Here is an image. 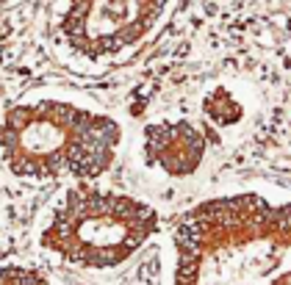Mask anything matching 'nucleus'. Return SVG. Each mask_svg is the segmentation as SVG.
Segmentation results:
<instances>
[{"label": "nucleus", "instance_id": "1", "mask_svg": "<svg viewBox=\"0 0 291 285\" xmlns=\"http://www.w3.org/2000/svg\"><path fill=\"white\" fill-rule=\"evenodd\" d=\"M169 247L172 285H291V199H200L175 219Z\"/></svg>", "mask_w": 291, "mask_h": 285}, {"label": "nucleus", "instance_id": "2", "mask_svg": "<svg viewBox=\"0 0 291 285\" xmlns=\"http://www.w3.org/2000/svg\"><path fill=\"white\" fill-rule=\"evenodd\" d=\"M122 125L72 97L39 94L0 116V164L25 183H100L122 150Z\"/></svg>", "mask_w": 291, "mask_h": 285}, {"label": "nucleus", "instance_id": "3", "mask_svg": "<svg viewBox=\"0 0 291 285\" xmlns=\"http://www.w3.org/2000/svg\"><path fill=\"white\" fill-rule=\"evenodd\" d=\"M161 230V213L147 199L103 188L64 186L39 224V247L69 266L105 271L128 263Z\"/></svg>", "mask_w": 291, "mask_h": 285}, {"label": "nucleus", "instance_id": "4", "mask_svg": "<svg viewBox=\"0 0 291 285\" xmlns=\"http://www.w3.org/2000/svg\"><path fill=\"white\" fill-rule=\"evenodd\" d=\"M175 0H64L56 42L81 67H108L144 47Z\"/></svg>", "mask_w": 291, "mask_h": 285}, {"label": "nucleus", "instance_id": "5", "mask_svg": "<svg viewBox=\"0 0 291 285\" xmlns=\"http://www.w3.org/2000/svg\"><path fill=\"white\" fill-rule=\"evenodd\" d=\"M208 155V136L192 119H156L141 130V158L147 169L186 180L200 172Z\"/></svg>", "mask_w": 291, "mask_h": 285}, {"label": "nucleus", "instance_id": "6", "mask_svg": "<svg viewBox=\"0 0 291 285\" xmlns=\"http://www.w3.org/2000/svg\"><path fill=\"white\" fill-rule=\"evenodd\" d=\"M241 103L239 97H236L230 89L219 86V89H211V92L205 94L203 100V114L211 119L213 125H219V128H230V125H236L241 119Z\"/></svg>", "mask_w": 291, "mask_h": 285}, {"label": "nucleus", "instance_id": "7", "mask_svg": "<svg viewBox=\"0 0 291 285\" xmlns=\"http://www.w3.org/2000/svg\"><path fill=\"white\" fill-rule=\"evenodd\" d=\"M11 3H20V0H0V9H6V6H11Z\"/></svg>", "mask_w": 291, "mask_h": 285}]
</instances>
